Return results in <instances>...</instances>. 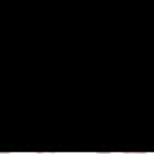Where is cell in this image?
Segmentation results:
<instances>
[{
    "label": "cell",
    "mask_w": 154,
    "mask_h": 154,
    "mask_svg": "<svg viewBox=\"0 0 154 154\" xmlns=\"http://www.w3.org/2000/svg\"><path fill=\"white\" fill-rule=\"evenodd\" d=\"M123 154H145V152H123Z\"/></svg>",
    "instance_id": "1"
},
{
    "label": "cell",
    "mask_w": 154,
    "mask_h": 154,
    "mask_svg": "<svg viewBox=\"0 0 154 154\" xmlns=\"http://www.w3.org/2000/svg\"><path fill=\"white\" fill-rule=\"evenodd\" d=\"M35 154H54V152H35Z\"/></svg>",
    "instance_id": "2"
},
{
    "label": "cell",
    "mask_w": 154,
    "mask_h": 154,
    "mask_svg": "<svg viewBox=\"0 0 154 154\" xmlns=\"http://www.w3.org/2000/svg\"><path fill=\"white\" fill-rule=\"evenodd\" d=\"M0 154H11V152H0Z\"/></svg>",
    "instance_id": "3"
},
{
    "label": "cell",
    "mask_w": 154,
    "mask_h": 154,
    "mask_svg": "<svg viewBox=\"0 0 154 154\" xmlns=\"http://www.w3.org/2000/svg\"><path fill=\"white\" fill-rule=\"evenodd\" d=\"M122 154H123V152H122Z\"/></svg>",
    "instance_id": "4"
}]
</instances>
